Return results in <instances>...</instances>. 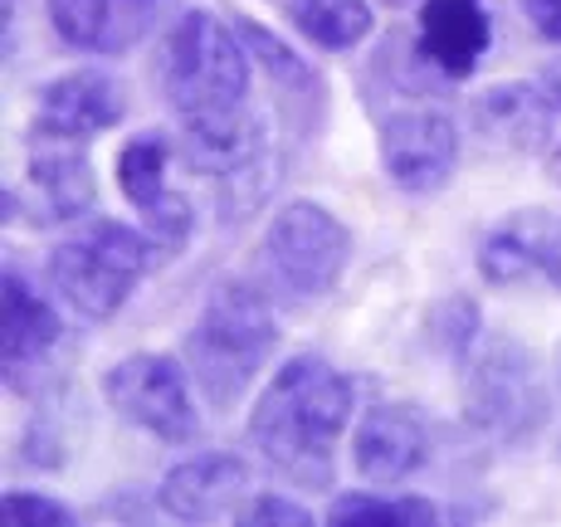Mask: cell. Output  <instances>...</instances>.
I'll return each mask as SVG.
<instances>
[{"label": "cell", "mask_w": 561, "mask_h": 527, "mask_svg": "<svg viewBox=\"0 0 561 527\" xmlns=\"http://www.w3.org/2000/svg\"><path fill=\"white\" fill-rule=\"evenodd\" d=\"M386 5H405V0H386Z\"/></svg>", "instance_id": "obj_28"}, {"label": "cell", "mask_w": 561, "mask_h": 527, "mask_svg": "<svg viewBox=\"0 0 561 527\" xmlns=\"http://www.w3.org/2000/svg\"><path fill=\"white\" fill-rule=\"evenodd\" d=\"M147 260H152V244L142 234L127 230V225L99 220L54 250L49 278H54V294H64V303L73 313L113 318L127 303V294L137 288V278L147 274Z\"/></svg>", "instance_id": "obj_4"}, {"label": "cell", "mask_w": 561, "mask_h": 527, "mask_svg": "<svg viewBox=\"0 0 561 527\" xmlns=\"http://www.w3.org/2000/svg\"><path fill=\"white\" fill-rule=\"evenodd\" d=\"M240 39H244V45H250L254 54H264V69L274 73V79H288V83H304V79H308L304 64H298L284 45H274V39H268L264 30H254L250 20H240Z\"/></svg>", "instance_id": "obj_22"}, {"label": "cell", "mask_w": 561, "mask_h": 527, "mask_svg": "<svg viewBox=\"0 0 561 527\" xmlns=\"http://www.w3.org/2000/svg\"><path fill=\"white\" fill-rule=\"evenodd\" d=\"M49 20L73 49L123 54L152 25V0H49Z\"/></svg>", "instance_id": "obj_13"}, {"label": "cell", "mask_w": 561, "mask_h": 527, "mask_svg": "<svg viewBox=\"0 0 561 527\" xmlns=\"http://www.w3.org/2000/svg\"><path fill=\"white\" fill-rule=\"evenodd\" d=\"M483 274L493 284L561 288V220L547 210H517L483 244Z\"/></svg>", "instance_id": "obj_9"}, {"label": "cell", "mask_w": 561, "mask_h": 527, "mask_svg": "<svg viewBox=\"0 0 561 527\" xmlns=\"http://www.w3.org/2000/svg\"><path fill=\"white\" fill-rule=\"evenodd\" d=\"M352 386L318 357H294L254 405V445L264 459L308 489L332 483V449L347 429Z\"/></svg>", "instance_id": "obj_2"}, {"label": "cell", "mask_w": 561, "mask_h": 527, "mask_svg": "<svg viewBox=\"0 0 561 527\" xmlns=\"http://www.w3.org/2000/svg\"><path fill=\"white\" fill-rule=\"evenodd\" d=\"M244 39L230 35L215 15H186L167 39L161 59V89L176 117L186 123L191 147L205 161H244L254 142L240 133L244 93H250V54Z\"/></svg>", "instance_id": "obj_1"}, {"label": "cell", "mask_w": 561, "mask_h": 527, "mask_svg": "<svg viewBox=\"0 0 561 527\" xmlns=\"http://www.w3.org/2000/svg\"><path fill=\"white\" fill-rule=\"evenodd\" d=\"M10 513L25 523H54V527H69V508H59V503L49 499H30V493H10Z\"/></svg>", "instance_id": "obj_23"}, {"label": "cell", "mask_w": 561, "mask_h": 527, "mask_svg": "<svg viewBox=\"0 0 561 527\" xmlns=\"http://www.w3.org/2000/svg\"><path fill=\"white\" fill-rule=\"evenodd\" d=\"M240 518H250V523H298L304 527L308 513L294 508V503H284V499H259V503H250V508L240 513Z\"/></svg>", "instance_id": "obj_24"}, {"label": "cell", "mask_w": 561, "mask_h": 527, "mask_svg": "<svg viewBox=\"0 0 561 527\" xmlns=\"http://www.w3.org/2000/svg\"><path fill=\"white\" fill-rule=\"evenodd\" d=\"M288 15H294V25L308 39H318L328 49L357 45V39H366V30H371L366 0H288Z\"/></svg>", "instance_id": "obj_18"}, {"label": "cell", "mask_w": 561, "mask_h": 527, "mask_svg": "<svg viewBox=\"0 0 561 527\" xmlns=\"http://www.w3.org/2000/svg\"><path fill=\"white\" fill-rule=\"evenodd\" d=\"M527 20L537 25V35L547 39H561V0H523Z\"/></svg>", "instance_id": "obj_25"}, {"label": "cell", "mask_w": 561, "mask_h": 527, "mask_svg": "<svg viewBox=\"0 0 561 527\" xmlns=\"http://www.w3.org/2000/svg\"><path fill=\"white\" fill-rule=\"evenodd\" d=\"M117 117H123V93L113 89V79H103V73H69V79L49 83L39 93L35 123L54 142H79V137L113 127Z\"/></svg>", "instance_id": "obj_14"}, {"label": "cell", "mask_w": 561, "mask_h": 527, "mask_svg": "<svg viewBox=\"0 0 561 527\" xmlns=\"http://www.w3.org/2000/svg\"><path fill=\"white\" fill-rule=\"evenodd\" d=\"M425 465V425L410 405H376L357 425V474L371 483H401Z\"/></svg>", "instance_id": "obj_12"}, {"label": "cell", "mask_w": 561, "mask_h": 527, "mask_svg": "<svg viewBox=\"0 0 561 527\" xmlns=\"http://www.w3.org/2000/svg\"><path fill=\"white\" fill-rule=\"evenodd\" d=\"M493 39L483 0H425L420 10V59L435 64L445 79H463L483 59Z\"/></svg>", "instance_id": "obj_11"}, {"label": "cell", "mask_w": 561, "mask_h": 527, "mask_svg": "<svg viewBox=\"0 0 561 527\" xmlns=\"http://www.w3.org/2000/svg\"><path fill=\"white\" fill-rule=\"evenodd\" d=\"M15 206H25L30 220H73V215H83L93 206L89 161L73 152H35Z\"/></svg>", "instance_id": "obj_16"}, {"label": "cell", "mask_w": 561, "mask_h": 527, "mask_svg": "<svg viewBox=\"0 0 561 527\" xmlns=\"http://www.w3.org/2000/svg\"><path fill=\"white\" fill-rule=\"evenodd\" d=\"M167 137L157 133H142L133 137V142L123 147V157H117V186H123V196L133 201V206H152V201L161 196V176H167Z\"/></svg>", "instance_id": "obj_19"}, {"label": "cell", "mask_w": 561, "mask_h": 527, "mask_svg": "<svg viewBox=\"0 0 561 527\" xmlns=\"http://www.w3.org/2000/svg\"><path fill=\"white\" fill-rule=\"evenodd\" d=\"M547 99H552V107L561 103V64H557L552 73H547Z\"/></svg>", "instance_id": "obj_26"}, {"label": "cell", "mask_w": 561, "mask_h": 527, "mask_svg": "<svg viewBox=\"0 0 561 527\" xmlns=\"http://www.w3.org/2000/svg\"><path fill=\"white\" fill-rule=\"evenodd\" d=\"M381 157H386V171H391L396 186H405V191L445 186L459 161L455 123H449L445 113H430V107L396 113L391 123L381 127Z\"/></svg>", "instance_id": "obj_8"}, {"label": "cell", "mask_w": 561, "mask_h": 527, "mask_svg": "<svg viewBox=\"0 0 561 527\" xmlns=\"http://www.w3.org/2000/svg\"><path fill=\"white\" fill-rule=\"evenodd\" d=\"M59 337V318L35 288L20 274H5V332H0V352H5V371L25 376Z\"/></svg>", "instance_id": "obj_17"}, {"label": "cell", "mask_w": 561, "mask_h": 527, "mask_svg": "<svg viewBox=\"0 0 561 527\" xmlns=\"http://www.w3.org/2000/svg\"><path fill=\"white\" fill-rule=\"evenodd\" d=\"M473 127L503 152H537L552 133V99L533 83H499L473 99Z\"/></svg>", "instance_id": "obj_15"}, {"label": "cell", "mask_w": 561, "mask_h": 527, "mask_svg": "<svg viewBox=\"0 0 561 527\" xmlns=\"http://www.w3.org/2000/svg\"><path fill=\"white\" fill-rule=\"evenodd\" d=\"M469 415L503 435H527L542 421V386L523 347H493L469 376Z\"/></svg>", "instance_id": "obj_7"}, {"label": "cell", "mask_w": 561, "mask_h": 527, "mask_svg": "<svg viewBox=\"0 0 561 527\" xmlns=\"http://www.w3.org/2000/svg\"><path fill=\"white\" fill-rule=\"evenodd\" d=\"M107 401L127 415L133 425H142L157 439H191L196 435V411L186 396V376L171 367L167 357L137 352V357L117 362L103 381Z\"/></svg>", "instance_id": "obj_6"}, {"label": "cell", "mask_w": 561, "mask_h": 527, "mask_svg": "<svg viewBox=\"0 0 561 527\" xmlns=\"http://www.w3.org/2000/svg\"><path fill=\"white\" fill-rule=\"evenodd\" d=\"M274 318H268L264 298L250 294L244 284H220L205 303L196 332L186 337V362L196 376L201 396L215 411H230L254 381V371L274 352Z\"/></svg>", "instance_id": "obj_3"}, {"label": "cell", "mask_w": 561, "mask_h": 527, "mask_svg": "<svg viewBox=\"0 0 561 527\" xmlns=\"http://www.w3.org/2000/svg\"><path fill=\"white\" fill-rule=\"evenodd\" d=\"M552 176L561 181V152H552Z\"/></svg>", "instance_id": "obj_27"}, {"label": "cell", "mask_w": 561, "mask_h": 527, "mask_svg": "<svg viewBox=\"0 0 561 527\" xmlns=\"http://www.w3.org/2000/svg\"><path fill=\"white\" fill-rule=\"evenodd\" d=\"M430 523L435 518V503L420 499H342L332 508V523Z\"/></svg>", "instance_id": "obj_20"}, {"label": "cell", "mask_w": 561, "mask_h": 527, "mask_svg": "<svg viewBox=\"0 0 561 527\" xmlns=\"http://www.w3.org/2000/svg\"><path fill=\"white\" fill-rule=\"evenodd\" d=\"M142 210H147V230H152V240L161 244V254H176L191 234V201L161 191L152 206H142Z\"/></svg>", "instance_id": "obj_21"}, {"label": "cell", "mask_w": 561, "mask_h": 527, "mask_svg": "<svg viewBox=\"0 0 561 527\" xmlns=\"http://www.w3.org/2000/svg\"><path fill=\"white\" fill-rule=\"evenodd\" d=\"M352 234L332 210L312 206V201H294L274 215L264 234V268L274 278V288H284L288 298H322L332 294V284L347 268Z\"/></svg>", "instance_id": "obj_5"}, {"label": "cell", "mask_w": 561, "mask_h": 527, "mask_svg": "<svg viewBox=\"0 0 561 527\" xmlns=\"http://www.w3.org/2000/svg\"><path fill=\"white\" fill-rule=\"evenodd\" d=\"M254 489V474L244 459L234 455H201L191 465L171 469L161 483V508L181 523H215L244 513V493Z\"/></svg>", "instance_id": "obj_10"}]
</instances>
